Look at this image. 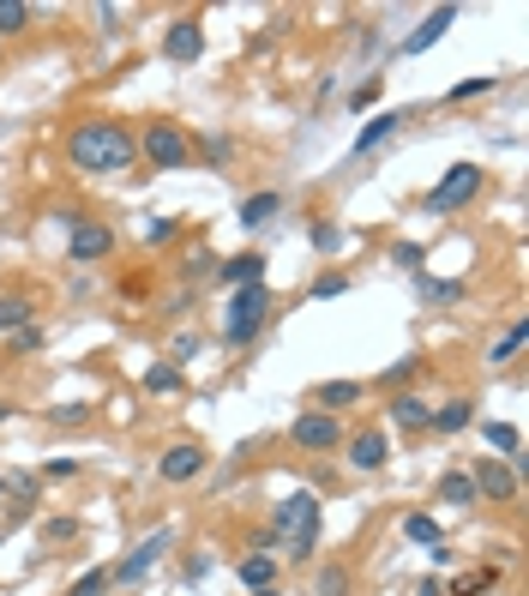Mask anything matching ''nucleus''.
<instances>
[{
  "label": "nucleus",
  "instance_id": "a878e982",
  "mask_svg": "<svg viewBox=\"0 0 529 596\" xmlns=\"http://www.w3.org/2000/svg\"><path fill=\"white\" fill-rule=\"evenodd\" d=\"M30 296H0V332H25L30 325Z\"/></svg>",
  "mask_w": 529,
  "mask_h": 596
},
{
  "label": "nucleus",
  "instance_id": "c03bdc74",
  "mask_svg": "<svg viewBox=\"0 0 529 596\" xmlns=\"http://www.w3.org/2000/svg\"><path fill=\"white\" fill-rule=\"evenodd\" d=\"M331 596H355V591H349V584H343V591H331Z\"/></svg>",
  "mask_w": 529,
  "mask_h": 596
},
{
  "label": "nucleus",
  "instance_id": "72a5a7b5",
  "mask_svg": "<svg viewBox=\"0 0 529 596\" xmlns=\"http://www.w3.org/2000/svg\"><path fill=\"white\" fill-rule=\"evenodd\" d=\"M415 368H421V356H403V362H391L386 374H379V386H386V392L403 386V380H415Z\"/></svg>",
  "mask_w": 529,
  "mask_h": 596
},
{
  "label": "nucleus",
  "instance_id": "79ce46f5",
  "mask_svg": "<svg viewBox=\"0 0 529 596\" xmlns=\"http://www.w3.org/2000/svg\"><path fill=\"white\" fill-rule=\"evenodd\" d=\"M415 596H445V584H439V579H421V591H415Z\"/></svg>",
  "mask_w": 529,
  "mask_h": 596
},
{
  "label": "nucleus",
  "instance_id": "58836bf2",
  "mask_svg": "<svg viewBox=\"0 0 529 596\" xmlns=\"http://www.w3.org/2000/svg\"><path fill=\"white\" fill-rule=\"evenodd\" d=\"M73 470H78V464H73V458H49V464H42V476H49V482H54V476H73Z\"/></svg>",
  "mask_w": 529,
  "mask_h": 596
},
{
  "label": "nucleus",
  "instance_id": "bb28decb",
  "mask_svg": "<svg viewBox=\"0 0 529 596\" xmlns=\"http://www.w3.org/2000/svg\"><path fill=\"white\" fill-rule=\"evenodd\" d=\"M25 30H30V7H25V0H0V42L25 37Z\"/></svg>",
  "mask_w": 529,
  "mask_h": 596
},
{
  "label": "nucleus",
  "instance_id": "1a4fd4ad",
  "mask_svg": "<svg viewBox=\"0 0 529 596\" xmlns=\"http://www.w3.org/2000/svg\"><path fill=\"white\" fill-rule=\"evenodd\" d=\"M168 548H175V536H168V531H151V536H139V543L127 548V560H115V567H109V579H115V584H139L144 572H151L156 560L168 555Z\"/></svg>",
  "mask_w": 529,
  "mask_h": 596
},
{
  "label": "nucleus",
  "instance_id": "7c9ffc66",
  "mask_svg": "<svg viewBox=\"0 0 529 596\" xmlns=\"http://www.w3.org/2000/svg\"><path fill=\"white\" fill-rule=\"evenodd\" d=\"M493 85H500V78H493V73H481V78H464V85H452V91H445V103H469V97H488Z\"/></svg>",
  "mask_w": 529,
  "mask_h": 596
},
{
  "label": "nucleus",
  "instance_id": "a18cd8bd",
  "mask_svg": "<svg viewBox=\"0 0 529 596\" xmlns=\"http://www.w3.org/2000/svg\"><path fill=\"white\" fill-rule=\"evenodd\" d=\"M7 415H13V410H7V403H0V422H7Z\"/></svg>",
  "mask_w": 529,
  "mask_h": 596
},
{
  "label": "nucleus",
  "instance_id": "e433bc0d",
  "mask_svg": "<svg viewBox=\"0 0 529 596\" xmlns=\"http://www.w3.org/2000/svg\"><path fill=\"white\" fill-rule=\"evenodd\" d=\"M42 536H49V543H66V536H78V524L73 519H49V524H42Z\"/></svg>",
  "mask_w": 529,
  "mask_h": 596
},
{
  "label": "nucleus",
  "instance_id": "4be33fe9",
  "mask_svg": "<svg viewBox=\"0 0 529 596\" xmlns=\"http://www.w3.org/2000/svg\"><path fill=\"white\" fill-rule=\"evenodd\" d=\"M524 344H529V320L517 313V320H512V325H505V332L488 344V362H512V356L524 350Z\"/></svg>",
  "mask_w": 529,
  "mask_h": 596
},
{
  "label": "nucleus",
  "instance_id": "7ed1b4c3",
  "mask_svg": "<svg viewBox=\"0 0 529 596\" xmlns=\"http://www.w3.org/2000/svg\"><path fill=\"white\" fill-rule=\"evenodd\" d=\"M481 187H488V169H481V163H452V169H445V175H439V182L421 194V211H427V218H452V211L476 206Z\"/></svg>",
  "mask_w": 529,
  "mask_h": 596
},
{
  "label": "nucleus",
  "instance_id": "f03ea898",
  "mask_svg": "<svg viewBox=\"0 0 529 596\" xmlns=\"http://www.w3.org/2000/svg\"><path fill=\"white\" fill-rule=\"evenodd\" d=\"M272 536L289 548V560H307L319 548V500L313 494H289L272 512Z\"/></svg>",
  "mask_w": 529,
  "mask_h": 596
},
{
  "label": "nucleus",
  "instance_id": "cd10ccee",
  "mask_svg": "<svg viewBox=\"0 0 529 596\" xmlns=\"http://www.w3.org/2000/svg\"><path fill=\"white\" fill-rule=\"evenodd\" d=\"M115 591V579H109V567H91V572H78L73 584H66V596H109Z\"/></svg>",
  "mask_w": 529,
  "mask_h": 596
},
{
  "label": "nucleus",
  "instance_id": "c9c22d12",
  "mask_svg": "<svg viewBox=\"0 0 529 596\" xmlns=\"http://www.w3.org/2000/svg\"><path fill=\"white\" fill-rule=\"evenodd\" d=\"M175 229H181V223H175V218H163V223H151V229H144V241H151V247H163V241H175Z\"/></svg>",
  "mask_w": 529,
  "mask_h": 596
},
{
  "label": "nucleus",
  "instance_id": "423d86ee",
  "mask_svg": "<svg viewBox=\"0 0 529 596\" xmlns=\"http://www.w3.org/2000/svg\"><path fill=\"white\" fill-rule=\"evenodd\" d=\"M115 253V223L109 218H73V235H66V260L73 265H103Z\"/></svg>",
  "mask_w": 529,
  "mask_h": 596
},
{
  "label": "nucleus",
  "instance_id": "f704fd0d",
  "mask_svg": "<svg viewBox=\"0 0 529 596\" xmlns=\"http://www.w3.org/2000/svg\"><path fill=\"white\" fill-rule=\"evenodd\" d=\"M391 260H398L403 272H421V260H427V247H421V241H398V247H391Z\"/></svg>",
  "mask_w": 529,
  "mask_h": 596
},
{
  "label": "nucleus",
  "instance_id": "c85d7f7f",
  "mask_svg": "<svg viewBox=\"0 0 529 596\" xmlns=\"http://www.w3.org/2000/svg\"><path fill=\"white\" fill-rule=\"evenodd\" d=\"M144 392H156V398H168V392H181V368H175V362H156V368H144Z\"/></svg>",
  "mask_w": 529,
  "mask_h": 596
},
{
  "label": "nucleus",
  "instance_id": "2eb2a0df",
  "mask_svg": "<svg viewBox=\"0 0 529 596\" xmlns=\"http://www.w3.org/2000/svg\"><path fill=\"white\" fill-rule=\"evenodd\" d=\"M313 403H319L325 415H343L362 403V380H325V386H313Z\"/></svg>",
  "mask_w": 529,
  "mask_h": 596
},
{
  "label": "nucleus",
  "instance_id": "6ab92c4d",
  "mask_svg": "<svg viewBox=\"0 0 529 596\" xmlns=\"http://www.w3.org/2000/svg\"><path fill=\"white\" fill-rule=\"evenodd\" d=\"M235 579L247 584V596H253V591H277V560L272 555H241V560H235Z\"/></svg>",
  "mask_w": 529,
  "mask_h": 596
},
{
  "label": "nucleus",
  "instance_id": "ddd939ff",
  "mask_svg": "<svg viewBox=\"0 0 529 596\" xmlns=\"http://www.w3.org/2000/svg\"><path fill=\"white\" fill-rule=\"evenodd\" d=\"M452 25H457V7H433V13H427L421 25H415L410 37H403V54H427V49H433V42L445 37Z\"/></svg>",
  "mask_w": 529,
  "mask_h": 596
},
{
  "label": "nucleus",
  "instance_id": "aec40b11",
  "mask_svg": "<svg viewBox=\"0 0 529 596\" xmlns=\"http://www.w3.org/2000/svg\"><path fill=\"white\" fill-rule=\"evenodd\" d=\"M427 415H433V403L415 398V392H398V398H391V422H398L403 434H427Z\"/></svg>",
  "mask_w": 529,
  "mask_h": 596
},
{
  "label": "nucleus",
  "instance_id": "9b49d317",
  "mask_svg": "<svg viewBox=\"0 0 529 596\" xmlns=\"http://www.w3.org/2000/svg\"><path fill=\"white\" fill-rule=\"evenodd\" d=\"M343 458H349V470L374 476V470H386V464H391V434L367 422V429H355V434L343 440Z\"/></svg>",
  "mask_w": 529,
  "mask_h": 596
},
{
  "label": "nucleus",
  "instance_id": "f8f14e48",
  "mask_svg": "<svg viewBox=\"0 0 529 596\" xmlns=\"http://www.w3.org/2000/svg\"><path fill=\"white\" fill-rule=\"evenodd\" d=\"M199 54H205V25H199V13H181L175 25L163 30V61H175V66H193Z\"/></svg>",
  "mask_w": 529,
  "mask_h": 596
},
{
  "label": "nucleus",
  "instance_id": "0eeeda50",
  "mask_svg": "<svg viewBox=\"0 0 529 596\" xmlns=\"http://www.w3.org/2000/svg\"><path fill=\"white\" fill-rule=\"evenodd\" d=\"M469 482H476V500H488V506H512L517 500V464H505V458H476V464L464 470Z\"/></svg>",
  "mask_w": 529,
  "mask_h": 596
},
{
  "label": "nucleus",
  "instance_id": "6e6552de",
  "mask_svg": "<svg viewBox=\"0 0 529 596\" xmlns=\"http://www.w3.org/2000/svg\"><path fill=\"white\" fill-rule=\"evenodd\" d=\"M289 440H295L301 452H337V446H343V415L295 410V422H289Z\"/></svg>",
  "mask_w": 529,
  "mask_h": 596
},
{
  "label": "nucleus",
  "instance_id": "2f4dec72",
  "mask_svg": "<svg viewBox=\"0 0 529 596\" xmlns=\"http://www.w3.org/2000/svg\"><path fill=\"white\" fill-rule=\"evenodd\" d=\"M313 296H319V301L349 296V272H319V277H313Z\"/></svg>",
  "mask_w": 529,
  "mask_h": 596
},
{
  "label": "nucleus",
  "instance_id": "39448f33",
  "mask_svg": "<svg viewBox=\"0 0 529 596\" xmlns=\"http://www.w3.org/2000/svg\"><path fill=\"white\" fill-rule=\"evenodd\" d=\"M139 157L151 169H193V133L181 127V121H168V115H151L139 133Z\"/></svg>",
  "mask_w": 529,
  "mask_h": 596
},
{
  "label": "nucleus",
  "instance_id": "9d476101",
  "mask_svg": "<svg viewBox=\"0 0 529 596\" xmlns=\"http://www.w3.org/2000/svg\"><path fill=\"white\" fill-rule=\"evenodd\" d=\"M205 464H211L205 440H175V446H163V458H156V476L181 488V482H199V476H205Z\"/></svg>",
  "mask_w": 529,
  "mask_h": 596
},
{
  "label": "nucleus",
  "instance_id": "37998d69",
  "mask_svg": "<svg viewBox=\"0 0 529 596\" xmlns=\"http://www.w3.org/2000/svg\"><path fill=\"white\" fill-rule=\"evenodd\" d=\"M0 506H7V476H0Z\"/></svg>",
  "mask_w": 529,
  "mask_h": 596
},
{
  "label": "nucleus",
  "instance_id": "393cba45",
  "mask_svg": "<svg viewBox=\"0 0 529 596\" xmlns=\"http://www.w3.org/2000/svg\"><path fill=\"white\" fill-rule=\"evenodd\" d=\"M403 536H410V543H421V548H445L439 519H427V512H410V519H403Z\"/></svg>",
  "mask_w": 529,
  "mask_h": 596
},
{
  "label": "nucleus",
  "instance_id": "f257e3e1",
  "mask_svg": "<svg viewBox=\"0 0 529 596\" xmlns=\"http://www.w3.org/2000/svg\"><path fill=\"white\" fill-rule=\"evenodd\" d=\"M66 163L78 175H127L139 163V133L115 115H85L66 127Z\"/></svg>",
  "mask_w": 529,
  "mask_h": 596
},
{
  "label": "nucleus",
  "instance_id": "20e7f679",
  "mask_svg": "<svg viewBox=\"0 0 529 596\" xmlns=\"http://www.w3.org/2000/svg\"><path fill=\"white\" fill-rule=\"evenodd\" d=\"M272 289L265 284H247V289H235V301H229V313H223V344L229 350H247L265 325H272Z\"/></svg>",
  "mask_w": 529,
  "mask_h": 596
},
{
  "label": "nucleus",
  "instance_id": "49530a36",
  "mask_svg": "<svg viewBox=\"0 0 529 596\" xmlns=\"http://www.w3.org/2000/svg\"><path fill=\"white\" fill-rule=\"evenodd\" d=\"M253 596H277V591H253Z\"/></svg>",
  "mask_w": 529,
  "mask_h": 596
},
{
  "label": "nucleus",
  "instance_id": "ea45409f",
  "mask_svg": "<svg viewBox=\"0 0 529 596\" xmlns=\"http://www.w3.org/2000/svg\"><path fill=\"white\" fill-rule=\"evenodd\" d=\"M205 572H211V555H193V560H187V584H199Z\"/></svg>",
  "mask_w": 529,
  "mask_h": 596
},
{
  "label": "nucleus",
  "instance_id": "4c0bfd02",
  "mask_svg": "<svg viewBox=\"0 0 529 596\" xmlns=\"http://www.w3.org/2000/svg\"><path fill=\"white\" fill-rule=\"evenodd\" d=\"M374 97H379V78H367L362 91H349V109H367V103H374Z\"/></svg>",
  "mask_w": 529,
  "mask_h": 596
},
{
  "label": "nucleus",
  "instance_id": "a211bd4d",
  "mask_svg": "<svg viewBox=\"0 0 529 596\" xmlns=\"http://www.w3.org/2000/svg\"><path fill=\"white\" fill-rule=\"evenodd\" d=\"M277 211H284V194H277V187H265V194H247L235 218H241V229H265Z\"/></svg>",
  "mask_w": 529,
  "mask_h": 596
},
{
  "label": "nucleus",
  "instance_id": "4468645a",
  "mask_svg": "<svg viewBox=\"0 0 529 596\" xmlns=\"http://www.w3.org/2000/svg\"><path fill=\"white\" fill-rule=\"evenodd\" d=\"M265 265H272V260H265L259 247H247V253H235V260L217 265V277H223L229 289H247V284H265Z\"/></svg>",
  "mask_w": 529,
  "mask_h": 596
},
{
  "label": "nucleus",
  "instance_id": "c756f323",
  "mask_svg": "<svg viewBox=\"0 0 529 596\" xmlns=\"http://www.w3.org/2000/svg\"><path fill=\"white\" fill-rule=\"evenodd\" d=\"M493 584H500V567H481V572H469V579L445 584V596H481V591H493Z\"/></svg>",
  "mask_w": 529,
  "mask_h": 596
},
{
  "label": "nucleus",
  "instance_id": "473e14b6",
  "mask_svg": "<svg viewBox=\"0 0 529 596\" xmlns=\"http://www.w3.org/2000/svg\"><path fill=\"white\" fill-rule=\"evenodd\" d=\"M313 247H319V253H337V247H343V229H337L331 218H313Z\"/></svg>",
  "mask_w": 529,
  "mask_h": 596
},
{
  "label": "nucleus",
  "instance_id": "5701e85b",
  "mask_svg": "<svg viewBox=\"0 0 529 596\" xmlns=\"http://www.w3.org/2000/svg\"><path fill=\"white\" fill-rule=\"evenodd\" d=\"M481 440H488L505 464H517V452H524V434H517L512 422H488V429H481Z\"/></svg>",
  "mask_w": 529,
  "mask_h": 596
},
{
  "label": "nucleus",
  "instance_id": "a19ab883",
  "mask_svg": "<svg viewBox=\"0 0 529 596\" xmlns=\"http://www.w3.org/2000/svg\"><path fill=\"white\" fill-rule=\"evenodd\" d=\"M193 350H199V337H193V332H181V337H175V362H187Z\"/></svg>",
  "mask_w": 529,
  "mask_h": 596
},
{
  "label": "nucleus",
  "instance_id": "f3484780",
  "mask_svg": "<svg viewBox=\"0 0 529 596\" xmlns=\"http://www.w3.org/2000/svg\"><path fill=\"white\" fill-rule=\"evenodd\" d=\"M403 121H410L403 109H386V115H374L362 133H355V157H367V151H379L386 139H398V127H403Z\"/></svg>",
  "mask_w": 529,
  "mask_h": 596
},
{
  "label": "nucleus",
  "instance_id": "412c9836",
  "mask_svg": "<svg viewBox=\"0 0 529 596\" xmlns=\"http://www.w3.org/2000/svg\"><path fill=\"white\" fill-rule=\"evenodd\" d=\"M439 506H457V512L481 506V500H476V482H469L464 470H445V476H439Z\"/></svg>",
  "mask_w": 529,
  "mask_h": 596
},
{
  "label": "nucleus",
  "instance_id": "b1692460",
  "mask_svg": "<svg viewBox=\"0 0 529 596\" xmlns=\"http://www.w3.org/2000/svg\"><path fill=\"white\" fill-rule=\"evenodd\" d=\"M415 277H421V301H433V308L464 301V284H457V277H427V272H415Z\"/></svg>",
  "mask_w": 529,
  "mask_h": 596
},
{
  "label": "nucleus",
  "instance_id": "dca6fc26",
  "mask_svg": "<svg viewBox=\"0 0 529 596\" xmlns=\"http://www.w3.org/2000/svg\"><path fill=\"white\" fill-rule=\"evenodd\" d=\"M464 429H476V403L469 398H452L427 415V434H464Z\"/></svg>",
  "mask_w": 529,
  "mask_h": 596
}]
</instances>
